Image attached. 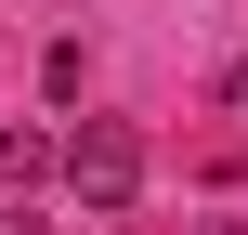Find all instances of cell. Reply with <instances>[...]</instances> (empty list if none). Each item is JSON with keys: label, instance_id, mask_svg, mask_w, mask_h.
I'll return each instance as SVG.
<instances>
[{"label": "cell", "instance_id": "cell-2", "mask_svg": "<svg viewBox=\"0 0 248 235\" xmlns=\"http://www.w3.org/2000/svg\"><path fill=\"white\" fill-rule=\"evenodd\" d=\"M52 170V131H0V183H39Z\"/></svg>", "mask_w": 248, "mask_h": 235}, {"label": "cell", "instance_id": "cell-3", "mask_svg": "<svg viewBox=\"0 0 248 235\" xmlns=\"http://www.w3.org/2000/svg\"><path fill=\"white\" fill-rule=\"evenodd\" d=\"M222 118H235V131H248V52H235V65H222Z\"/></svg>", "mask_w": 248, "mask_h": 235}, {"label": "cell", "instance_id": "cell-1", "mask_svg": "<svg viewBox=\"0 0 248 235\" xmlns=\"http://www.w3.org/2000/svg\"><path fill=\"white\" fill-rule=\"evenodd\" d=\"M52 170L78 183V209H131V183H144V144H131L118 118H78V131L52 144Z\"/></svg>", "mask_w": 248, "mask_h": 235}, {"label": "cell", "instance_id": "cell-4", "mask_svg": "<svg viewBox=\"0 0 248 235\" xmlns=\"http://www.w3.org/2000/svg\"><path fill=\"white\" fill-rule=\"evenodd\" d=\"M0 235H39V222H26V209H0Z\"/></svg>", "mask_w": 248, "mask_h": 235}]
</instances>
